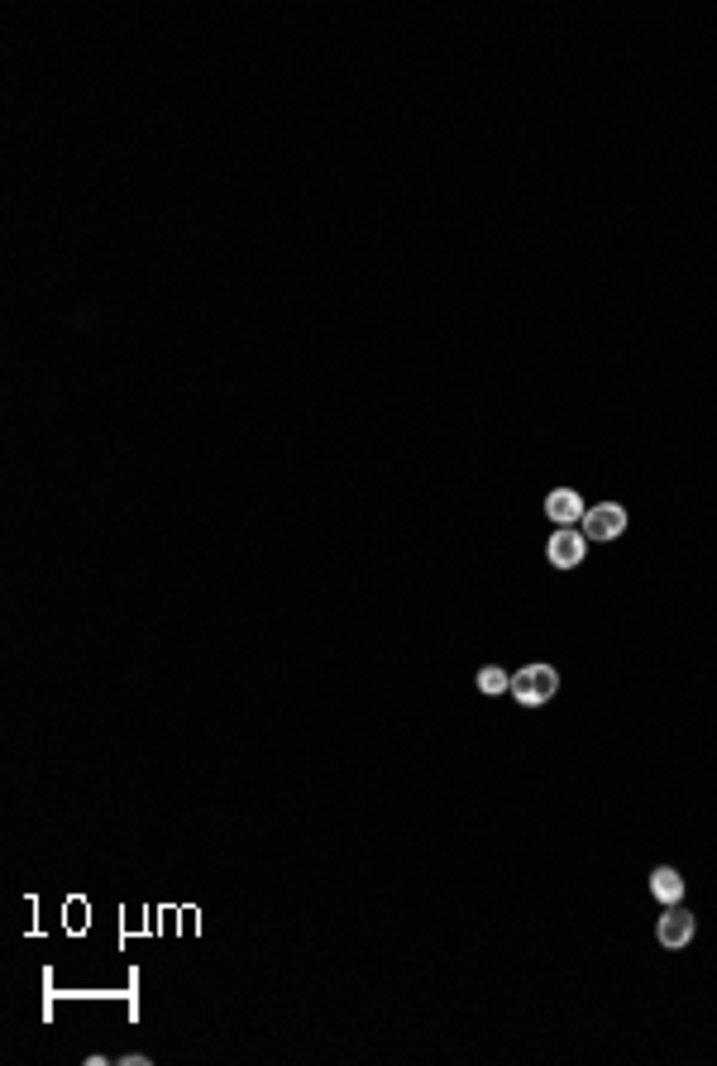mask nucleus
<instances>
[{
  "mask_svg": "<svg viewBox=\"0 0 717 1066\" xmlns=\"http://www.w3.org/2000/svg\"><path fill=\"white\" fill-rule=\"evenodd\" d=\"M555 689H560V670H555V665H526V670H517V675H512V698H517V703H526V708H541V703H550V698H555Z\"/></svg>",
  "mask_w": 717,
  "mask_h": 1066,
  "instance_id": "f257e3e1",
  "label": "nucleus"
},
{
  "mask_svg": "<svg viewBox=\"0 0 717 1066\" xmlns=\"http://www.w3.org/2000/svg\"><path fill=\"white\" fill-rule=\"evenodd\" d=\"M579 531H584L588 541H617V536L627 531V507H617V502H598V507H588V512H584Z\"/></svg>",
  "mask_w": 717,
  "mask_h": 1066,
  "instance_id": "f03ea898",
  "label": "nucleus"
},
{
  "mask_svg": "<svg viewBox=\"0 0 717 1066\" xmlns=\"http://www.w3.org/2000/svg\"><path fill=\"white\" fill-rule=\"evenodd\" d=\"M545 555H550V565L555 569H579L588 555V536L584 531H574V526H555V536H550V545H545Z\"/></svg>",
  "mask_w": 717,
  "mask_h": 1066,
  "instance_id": "7ed1b4c3",
  "label": "nucleus"
},
{
  "mask_svg": "<svg viewBox=\"0 0 717 1066\" xmlns=\"http://www.w3.org/2000/svg\"><path fill=\"white\" fill-rule=\"evenodd\" d=\"M655 937H660V947H670V952L689 947V942H694V914H689V909H679V904H670L665 918L655 923Z\"/></svg>",
  "mask_w": 717,
  "mask_h": 1066,
  "instance_id": "20e7f679",
  "label": "nucleus"
},
{
  "mask_svg": "<svg viewBox=\"0 0 717 1066\" xmlns=\"http://www.w3.org/2000/svg\"><path fill=\"white\" fill-rule=\"evenodd\" d=\"M545 512H550V522L555 526H574V522H584V498L574 493V488H555L550 498H545Z\"/></svg>",
  "mask_w": 717,
  "mask_h": 1066,
  "instance_id": "39448f33",
  "label": "nucleus"
},
{
  "mask_svg": "<svg viewBox=\"0 0 717 1066\" xmlns=\"http://www.w3.org/2000/svg\"><path fill=\"white\" fill-rule=\"evenodd\" d=\"M651 894L660 904H679V899H684V875L674 871V866H660V871L651 875Z\"/></svg>",
  "mask_w": 717,
  "mask_h": 1066,
  "instance_id": "423d86ee",
  "label": "nucleus"
},
{
  "mask_svg": "<svg viewBox=\"0 0 717 1066\" xmlns=\"http://www.w3.org/2000/svg\"><path fill=\"white\" fill-rule=\"evenodd\" d=\"M478 694H488V698L512 694V675L498 670V665H483V670H478Z\"/></svg>",
  "mask_w": 717,
  "mask_h": 1066,
  "instance_id": "0eeeda50",
  "label": "nucleus"
}]
</instances>
